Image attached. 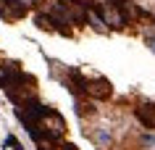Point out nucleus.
Returning <instances> with one entry per match:
<instances>
[{"instance_id": "obj_12", "label": "nucleus", "mask_w": 155, "mask_h": 150, "mask_svg": "<svg viewBox=\"0 0 155 150\" xmlns=\"http://www.w3.org/2000/svg\"><path fill=\"white\" fill-rule=\"evenodd\" d=\"M53 150H76V145H58V148H53Z\"/></svg>"}, {"instance_id": "obj_3", "label": "nucleus", "mask_w": 155, "mask_h": 150, "mask_svg": "<svg viewBox=\"0 0 155 150\" xmlns=\"http://www.w3.org/2000/svg\"><path fill=\"white\" fill-rule=\"evenodd\" d=\"M100 13L105 18L108 29H124V26L129 24V18H126V13L121 8V0H105L100 5Z\"/></svg>"}, {"instance_id": "obj_8", "label": "nucleus", "mask_w": 155, "mask_h": 150, "mask_svg": "<svg viewBox=\"0 0 155 150\" xmlns=\"http://www.w3.org/2000/svg\"><path fill=\"white\" fill-rule=\"evenodd\" d=\"M37 26H40L42 32H55V21L50 18V13H37Z\"/></svg>"}, {"instance_id": "obj_5", "label": "nucleus", "mask_w": 155, "mask_h": 150, "mask_svg": "<svg viewBox=\"0 0 155 150\" xmlns=\"http://www.w3.org/2000/svg\"><path fill=\"white\" fill-rule=\"evenodd\" d=\"M84 92H87L90 98H95V100H105V98H110V84H108L105 79H100V76H97V82L87 79V82H84Z\"/></svg>"}, {"instance_id": "obj_11", "label": "nucleus", "mask_w": 155, "mask_h": 150, "mask_svg": "<svg viewBox=\"0 0 155 150\" xmlns=\"http://www.w3.org/2000/svg\"><path fill=\"white\" fill-rule=\"evenodd\" d=\"M5 76H8V63H5V66H3V63H0V84L5 82Z\"/></svg>"}, {"instance_id": "obj_6", "label": "nucleus", "mask_w": 155, "mask_h": 150, "mask_svg": "<svg viewBox=\"0 0 155 150\" xmlns=\"http://www.w3.org/2000/svg\"><path fill=\"white\" fill-rule=\"evenodd\" d=\"M87 24H90L95 32H100V34H108V32H110L108 24H105V18H103V13L95 11V8H87Z\"/></svg>"}, {"instance_id": "obj_7", "label": "nucleus", "mask_w": 155, "mask_h": 150, "mask_svg": "<svg viewBox=\"0 0 155 150\" xmlns=\"http://www.w3.org/2000/svg\"><path fill=\"white\" fill-rule=\"evenodd\" d=\"M137 116L142 118V124H145V126L155 129V108H153V105H142V108L137 111Z\"/></svg>"}, {"instance_id": "obj_4", "label": "nucleus", "mask_w": 155, "mask_h": 150, "mask_svg": "<svg viewBox=\"0 0 155 150\" xmlns=\"http://www.w3.org/2000/svg\"><path fill=\"white\" fill-rule=\"evenodd\" d=\"M26 13H29L26 0H0V16L5 21H21Z\"/></svg>"}, {"instance_id": "obj_2", "label": "nucleus", "mask_w": 155, "mask_h": 150, "mask_svg": "<svg viewBox=\"0 0 155 150\" xmlns=\"http://www.w3.org/2000/svg\"><path fill=\"white\" fill-rule=\"evenodd\" d=\"M34 129L42 132V134H48V137H53V140H61V137L66 134V121H63V116H61L58 111L42 105L40 116H37V121H34V126L29 129V132H34Z\"/></svg>"}, {"instance_id": "obj_1", "label": "nucleus", "mask_w": 155, "mask_h": 150, "mask_svg": "<svg viewBox=\"0 0 155 150\" xmlns=\"http://www.w3.org/2000/svg\"><path fill=\"white\" fill-rule=\"evenodd\" d=\"M5 92H8V98L16 103V105H26V103H32L34 100V79L32 76H26L24 71H18L16 63H11L8 66V76H5V82H3Z\"/></svg>"}, {"instance_id": "obj_9", "label": "nucleus", "mask_w": 155, "mask_h": 150, "mask_svg": "<svg viewBox=\"0 0 155 150\" xmlns=\"http://www.w3.org/2000/svg\"><path fill=\"white\" fill-rule=\"evenodd\" d=\"M3 150H24V148H21V142H18L13 134H8V137L3 140Z\"/></svg>"}, {"instance_id": "obj_13", "label": "nucleus", "mask_w": 155, "mask_h": 150, "mask_svg": "<svg viewBox=\"0 0 155 150\" xmlns=\"http://www.w3.org/2000/svg\"><path fill=\"white\" fill-rule=\"evenodd\" d=\"M147 42H150V50H153V53H155V34H153V37H150V40H147Z\"/></svg>"}, {"instance_id": "obj_10", "label": "nucleus", "mask_w": 155, "mask_h": 150, "mask_svg": "<svg viewBox=\"0 0 155 150\" xmlns=\"http://www.w3.org/2000/svg\"><path fill=\"white\" fill-rule=\"evenodd\" d=\"M74 3H79V5H84V8H95V5H97L95 0H74Z\"/></svg>"}]
</instances>
